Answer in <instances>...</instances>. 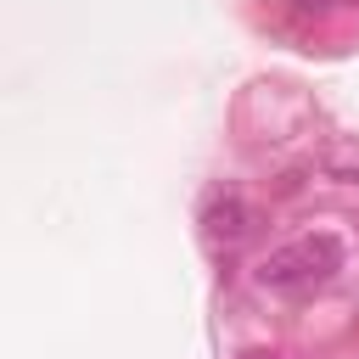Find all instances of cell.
I'll return each mask as SVG.
<instances>
[{"label": "cell", "mask_w": 359, "mask_h": 359, "mask_svg": "<svg viewBox=\"0 0 359 359\" xmlns=\"http://www.w3.org/2000/svg\"><path fill=\"white\" fill-rule=\"evenodd\" d=\"M337 269H342V241L331 230H320V236H303V241L275 247L258 264V286H269V292H314Z\"/></svg>", "instance_id": "obj_1"}, {"label": "cell", "mask_w": 359, "mask_h": 359, "mask_svg": "<svg viewBox=\"0 0 359 359\" xmlns=\"http://www.w3.org/2000/svg\"><path fill=\"white\" fill-rule=\"evenodd\" d=\"M202 224H208L213 241H236V236L247 230V202H241V196H213L208 213H202Z\"/></svg>", "instance_id": "obj_2"}, {"label": "cell", "mask_w": 359, "mask_h": 359, "mask_svg": "<svg viewBox=\"0 0 359 359\" xmlns=\"http://www.w3.org/2000/svg\"><path fill=\"white\" fill-rule=\"evenodd\" d=\"M241 359H286V353H241Z\"/></svg>", "instance_id": "obj_3"}]
</instances>
